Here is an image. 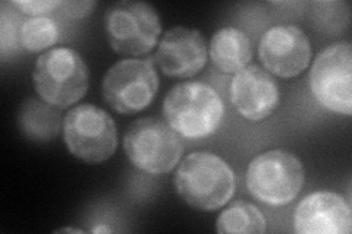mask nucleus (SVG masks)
<instances>
[{
	"instance_id": "f257e3e1",
	"label": "nucleus",
	"mask_w": 352,
	"mask_h": 234,
	"mask_svg": "<svg viewBox=\"0 0 352 234\" xmlns=\"http://www.w3.org/2000/svg\"><path fill=\"white\" fill-rule=\"evenodd\" d=\"M175 191L186 204L200 211H216L232 199L235 173L219 155L208 151L190 154L173 177Z\"/></svg>"
},
{
	"instance_id": "f03ea898",
	"label": "nucleus",
	"mask_w": 352,
	"mask_h": 234,
	"mask_svg": "<svg viewBox=\"0 0 352 234\" xmlns=\"http://www.w3.org/2000/svg\"><path fill=\"white\" fill-rule=\"evenodd\" d=\"M166 124L188 139L212 137L225 116V106L212 85L191 81L175 85L163 102Z\"/></svg>"
},
{
	"instance_id": "7ed1b4c3",
	"label": "nucleus",
	"mask_w": 352,
	"mask_h": 234,
	"mask_svg": "<svg viewBox=\"0 0 352 234\" xmlns=\"http://www.w3.org/2000/svg\"><path fill=\"white\" fill-rule=\"evenodd\" d=\"M32 82L43 102L68 108L85 95L90 72L80 53L68 47L44 51L36 62Z\"/></svg>"
},
{
	"instance_id": "20e7f679",
	"label": "nucleus",
	"mask_w": 352,
	"mask_h": 234,
	"mask_svg": "<svg viewBox=\"0 0 352 234\" xmlns=\"http://www.w3.org/2000/svg\"><path fill=\"white\" fill-rule=\"evenodd\" d=\"M124 151L138 170L157 176L175 169L184 154V145L166 121L144 117L129 125L124 137Z\"/></svg>"
},
{
	"instance_id": "39448f33",
	"label": "nucleus",
	"mask_w": 352,
	"mask_h": 234,
	"mask_svg": "<svg viewBox=\"0 0 352 234\" xmlns=\"http://www.w3.org/2000/svg\"><path fill=\"white\" fill-rule=\"evenodd\" d=\"M304 185V169L296 155L270 150L251 160L247 169V187L260 202L270 207L291 204Z\"/></svg>"
},
{
	"instance_id": "423d86ee",
	"label": "nucleus",
	"mask_w": 352,
	"mask_h": 234,
	"mask_svg": "<svg viewBox=\"0 0 352 234\" xmlns=\"http://www.w3.org/2000/svg\"><path fill=\"white\" fill-rule=\"evenodd\" d=\"M63 141L74 157L88 164H98L115 154L118 129L106 110L87 103L66 113Z\"/></svg>"
},
{
	"instance_id": "0eeeda50",
	"label": "nucleus",
	"mask_w": 352,
	"mask_h": 234,
	"mask_svg": "<svg viewBox=\"0 0 352 234\" xmlns=\"http://www.w3.org/2000/svg\"><path fill=\"white\" fill-rule=\"evenodd\" d=\"M104 30L113 51L138 58L156 47L162 34V22L151 5L124 0L107 8Z\"/></svg>"
},
{
	"instance_id": "6e6552de",
	"label": "nucleus",
	"mask_w": 352,
	"mask_h": 234,
	"mask_svg": "<svg viewBox=\"0 0 352 234\" xmlns=\"http://www.w3.org/2000/svg\"><path fill=\"white\" fill-rule=\"evenodd\" d=\"M159 82L151 58L119 60L103 78V100L119 115H135L153 103Z\"/></svg>"
},
{
	"instance_id": "1a4fd4ad",
	"label": "nucleus",
	"mask_w": 352,
	"mask_h": 234,
	"mask_svg": "<svg viewBox=\"0 0 352 234\" xmlns=\"http://www.w3.org/2000/svg\"><path fill=\"white\" fill-rule=\"evenodd\" d=\"M352 47L346 41L330 44L313 62L310 88L323 107L339 115L352 113Z\"/></svg>"
},
{
	"instance_id": "9d476101",
	"label": "nucleus",
	"mask_w": 352,
	"mask_h": 234,
	"mask_svg": "<svg viewBox=\"0 0 352 234\" xmlns=\"http://www.w3.org/2000/svg\"><path fill=\"white\" fill-rule=\"evenodd\" d=\"M311 43L296 25H276L264 32L258 56L266 71L280 78L301 75L311 60Z\"/></svg>"
},
{
	"instance_id": "9b49d317",
	"label": "nucleus",
	"mask_w": 352,
	"mask_h": 234,
	"mask_svg": "<svg viewBox=\"0 0 352 234\" xmlns=\"http://www.w3.org/2000/svg\"><path fill=\"white\" fill-rule=\"evenodd\" d=\"M154 62L170 78H191L200 73L207 63V43L200 30L175 27L164 32Z\"/></svg>"
},
{
	"instance_id": "f8f14e48",
	"label": "nucleus",
	"mask_w": 352,
	"mask_h": 234,
	"mask_svg": "<svg viewBox=\"0 0 352 234\" xmlns=\"http://www.w3.org/2000/svg\"><path fill=\"white\" fill-rule=\"evenodd\" d=\"M230 102L242 117L261 121L270 117L280 102L274 78L258 65L245 66L230 82Z\"/></svg>"
},
{
	"instance_id": "ddd939ff",
	"label": "nucleus",
	"mask_w": 352,
	"mask_h": 234,
	"mask_svg": "<svg viewBox=\"0 0 352 234\" xmlns=\"http://www.w3.org/2000/svg\"><path fill=\"white\" fill-rule=\"evenodd\" d=\"M294 229L298 234H349L351 207L335 192H313L296 207Z\"/></svg>"
},
{
	"instance_id": "4468645a",
	"label": "nucleus",
	"mask_w": 352,
	"mask_h": 234,
	"mask_svg": "<svg viewBox=\"0 0 352 234\" xmlns=\"http://www.w3.org/2000/svg\"><path fill=\"white\" fill-rule=\"evenodd\" d=\"M208 54L216 68L225 73L244 69L252 58V44L244 31L235 27L217 30L208 46Z\"/></svg>"
},
{
	"instance_id": "2eb2a0df",
	"label": "nucleus",
	"mask_w": 352,
	"mask_h": 234,
	"mask_svg": "<svg viewBox=\"0 0 352 234\" xmlns=\"http://www.w3.org/2000/svg\"><path fill=\"white\" fill-rule=\"evenodd\" d=\"M54 107L40 100H27L18 115V126L22 135L36 142H46L58 137L60 130V113Z\"/></svg>"
},
{
	"instance_id": "dca6fc26",
	"label": "nucleus",
	"mask_w": 352,
	"mask_h": 234,
	"mask_svg": "<svg viewBox=\"0 0 352 234\" xmlns=\"http://www.w3.org/2000/svg\"><path fill=\"white\" fill-rule=\"evenodd\" d=\"M217 233H266V218L261 211L247 200H235L220 213L216 222Z\"/></svg>"
},
{
	"instance_id": "f3484780",
	"label": "nucleus",
	"mask_w": 352,
	"mask_h": 234,
	"mask_svg": "<svg viewBox=\"0 0 352 234\" xmlns=\"http://www.w3.org/2000/svg\"><path fill=\"white\" fill-rule=\"evenodd\" d=\"M18 37L25 50L38 53L58 43L59 28L52 18L36 16L22 22Z\"/></svg>"
},
{
	"instance_id": "a211bd4d",
	"label": "nucleus",
	"mask_w": 352,
	"mask_h": 234,
	"mask_svg": "<svg viewBox=\"0 0 352 234\" xmlns=\"http://www.w3.org/2000/svg\"><path fill=\"white\" fill-rule=\"evenodd\" d=\"M9 5L16 8L22 14L36 18V16H44L49 12H53L54 9L62 6V2H59V0H36V2H27V0L22 2V0H15V2H10Z\"/></svg>"
},
{
	"instance_id": "6ab92c4d",
	"label": "nucleus",
	"mask_w": 352,
	"mask_h": 234,
	"mask_svg": "<svg viewBox=\"0 0 352 234\" xmlns=\"http://www.w3.org/2000/svg\"><path fill=\"white\" fill-rule=\"evenodd\" d=\"M97 6V2H91V0H68V2H62V10L66 16L69 18H84L88 14H91V10Z\"/></svg>"
},
{
	"instance_id": "aec40b11",
	"label": "nucleus",
	"mask_w": 352,
	"mask_h": 234,
	"mask_svg": "<svg viewBox=\"0 0 352 234\" xmlns=\"http://www.w3.org/2000/svg\"><path fill=\"white\" fill-rule=\"evenodd\" d=\"M90 233H94V234H100V233H113V229H110L109 226L106 224H97L94 226L93 229L88 230Z\"/></svg>"
},
{
	"instance_id": "412c9836",
	"label": "nucleus",
	"mask_w": 352,
	"mask_h": 234,
	"mask_svg": "<svg viewBox=\"0 0 352 234\" xmlns=\"http://www.w3.org/2000/svg\"><path fill=\"white\" fill-rule=\"evenodd\" d=\"M54 233H78V234H82L84 230H80V229H72V227H65V229H59Z\"/></svg>"
}]
</instances>
